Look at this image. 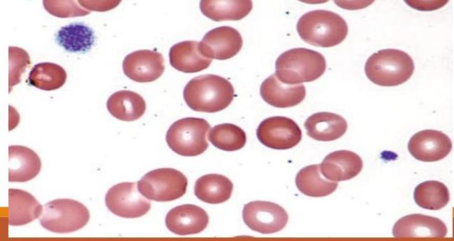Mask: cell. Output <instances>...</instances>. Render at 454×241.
Segmentation results:
<instances>
[{
	"mask_svg": "<svg viewBox=\"0 0 454 241\" xmlns=\"http://www.w3.org/2000/svg\"><path fill=\"white\" fill-rule=\"evenodd\" d=\"M186 104L196 111L215 113L225 109L234 98V88L227 79L204 74L189 81L184 89Z\"/></svg>",
	"mask_w": 454,
	"mask_h": 241,
	"instance_id": "obj_1",
	"label": "cell"
},
{
	"mask_svg": "<svg viewBox=\"0 0 454 241\" xmlns=\"http://www.w3.org/2000/svg\"><path fill=\"white\" fill-rule=\"evenodd\" d=\"M85 8L95 11H106L116 7L121 1H78Z\"/></svg>",
	"mask_w": 454,
	"mask_h": 241,
	"instance_id": "obj_32",
	"label": "cell"
},
{
	"mask_svg": "<svg viewBox=\"0 0 454 241\" xmlns=\"http://www.w3.org/2000/svg\"><path fill=\"white\" fill-rule=\"evenodd\" d=\"M363 167L361 157L348 150L336 151L328 154L319 165L321 173L331 181H346L356 177Z\"/></svg>",
	"mask_w": 454,
	"mask_h": 241,
	"instance_id": "obj_16",
	"label": "cell"
},
{
	"mask_svg": "<svg viewBox=\"0 0 454 241\" xmlns=\"http://www.w3.org/2000/svg\"><path fill=\"white\" fill-rule=\"evenodd\" d=\"M169 59L172 67L184 73L200 71L209 67L212 62V59L200 53L199 42L195 41H181L172 46Z\"/></svg>",
	"mask_w": 454,
	"mask_h": 241,
	"instance_id": "obj_20",
	"label": "cell"
},
{
	"mask_svg": "<svg viewBox=\"0 0 454 241\" xmlns=\"http://www.w3.org/2000/svg\"><path fill=\"white\" fill-rule=\"evenodd\" d=\"M106 108L116 118L124 121H133L141 118L146 111L144 98L130 90H120L113 93L108 99Z\"/></svg>",
	"mask_w": 454,
	"mask_h": 241,
	"instance_id": "obj_22",
	"label": "cell"
},
{
	"mask_svg": "<svg viewBox=\"0 0 454 241\" xmlns=\"http://www.w3.org/2000/svg\"><path fill=\"white\" fill-rule=\"evenodd\" d=\"M414 67L413 60L408 53L388 48L372 54L366 62L364 70L373 83L392 87L407 81L413 74Z\"/></svg>",
	"mask_w": 454,
	"mask_h": 241,
	"instance_id": "obj_4",
	"label": "cell"
},
{
	"mask_svg": "<svg viewBox=\"0 0 454 241\" xmlns=\"http://www.w3.org/2000/svg\"><path fill=\"white\" fill-rule=\"evenodd\" d=\"M260 94L263 99L270 105L287 108L294 106L304 99L305 88L303 84L283 83L273 74L261 83Z\"/></svg>",
	"mask_w": 454,
	"mask_h": 241,
	"instance_id": "obj_17",
	"label": "cell"
},
{
	"mask_svg": "<svg viewBox=\"0 0 454 241\" xmlns=\"http://www.w3.org/2000/svg\"><path fill=\"white\" fill-rule=\"evenodd\" d=\"M67 72L57 64L41 62L30 71L28 81L30 85L43 90H54L61 88L66 81Z\"/></svg>",
	"mask_w": 454,
	"mask_h": 241,
	"instance_id": "obj_27",
	"label": "cell"
},
{
	"mask_svg": "<svg viewBox=\"0 0 454 241\" xmlns=\"http://www.w3.org/2000/svg\"><path fill=\"white\" fill-rule=\"evenodd\" d=\"M295 182L302 193L310 197L326 196L338 187L337 182L329 181L321 176L319 165H310L300 170Z\"/></svg>",
	"mask_w": 454,
	"mask_h": 241,
	"instance_id": "obj_26",
	"label": "cell"
},
{
	"mask_svg": "<svg viewBox=\"0 0 454 241\" xmlns=\"http://www.w3.org/2000/svg\"><path fill=\"white\" fill-rule=\"evenodd\" d=\"M124 74L131 80L147 83L158 79L164 72L161 53L151 50H139L128 55L123 62Z\"/></svg>",
	"mask_w": 454,
	"mask_h": 241,
	"instance_id": "obj_12",
	"label": "cell"
},
{
	"mask_svg": "<svg viewBox=\"0 0 454 241\" xmlns=\"http://www.w3.org/2000/svg\"><path fill=\"white\" fill-rule=\"evenodd\" d=\"M242 38L233 27H216L205 34L199 43L200 53L206 57L227 60L234 57L241 50Z\"/></svg>",
	"mask_w": 454,
	"mask_h": 241,
	"instance_id": "obj_11",
	"label": "cell"
},
{
	"mask_svg": "<svg viewBox=\"0 0 454 241\" xmlns=\"http://www.w3.org/2000/svg\"><path fill=\"white\" fill-rule=\"evenodd\" d=\"M326 67V60L319 52L296 48L284 52L277 57L275 74L283 83L296 85L319 78Z\"/></svg>",
	"mask_w": 454,
	"mask_h": 241,
	"instance_id": "obj_3",
	"label": "cell"
},
{
	"mask_svg": "<svg viewBox=\"0 0 454 241\" xmlns=\"http://www.w3.org/2000/svg\"><path fill=\"white\" fill-rule=\"evenodd\" d=\"M233 185L226 177L208 174L200 177L195 184L194 193L200 200L209 204H219L228 200Z\"/></svg>",
	"mask_w": 454,
	"mask_h": 241,
	"instance_id": "obj_23",
	"label": "cell"
},
{
	"mask_svg": "<svg viewBox=\"0 0 454 241\" xmlns=\"http://www.w3.org/2000/svg\"><path fill=\"white\" fill-rule=\"evenodd\" d=\"M43 207L29 192L8 189V224L22 226L39 218Z\"/></svg>",
	"mask_w": 454,
	"mask_h": 241,
	"instance_id": "obj_21",
	"label": "cell"
},
{
	"mask_svg": "<svg viewBox=\"0 0 454 241\" xmlns=\"http://www.w3.org/2000/svg\"><path fill=\"white\" fill-rule=\"evenodd\" d=\"M200 8L204 15L214 21L240 20L252 11V1L203 0Z\"/></svg>",
	"mask_w": 454,
	"mask_h": 241,
	"instance_id": "obj_25",
	"label": "cell"
},
{
	"mask_svg": "<svg viewBox=\"0 0 454 241\" xmlns=\"http://www.w3.org/2000/svg\"><path fill=\"white\" fill-rule=\"evenodd\" d=\"M242 218L250 229L263 234H269L284 228L289 216L284 209L279 205L257 200L245 205Z\"/></svg>",
	"mask_w": 454,
	"mask_h": 241,
	"instance_id": "obj_10",
	"label": "cell"
},
{
	"mask_svg": "<svg viewBox=\"0 0 454 241\" xmlns=\"http://www.w3.org/2000/svg\"><path fill=\"white\" fill-rule=\"evenodd\" d=\"M188 179L180 171L163 167L144 174L137 182V188L147 199L167 202L182 197L186 191Z\"/></svg>",
	"mask_w": 454,
	"mask_h": 241,
	"instance_id": "obj_7",
	"label": "cell"
},
{
	"mask_svg": "<svg viewBox=\"0 0 454 241\" xmlns=\"http://www.w3.org/2000/svg\"><path fill=\"white\" fill-rule=\"evenodd\" d=\"M296 29L305 42L322 48L340 43L348 33L345 20L338 14L326 10L305 13L299 18Z\"/></svg>",
	"mask_w": 454,
	"mask_h": 241,
	"instance_id": "obj_2",
	"label": "cell"
},
{
	"mask_svg": "<svg viewBox=\"0 0 454 241\" xmlns=\"http://www.w3.org/2000/svg\"><path fill=\"white\" fill-rule=\"evenodd\" d=\"M57 43L69 53L88 52L95 41L94 31L83 23L62 27L55 36Z\"/></svg>",
	"mask_w": 454,
	"mask_h": 241,
	"instance_id": "obj_24",
	"label": "cell"
},
{
	"mask_svg": "<svg viewBox=\"0 0 454 241\" xmlns=\"http://www.w3.org/2000/svg\"><path fill=\"white\" fill-rule=\"evenodd\" d=\"M90 212L81 202L72 199H56L43 206L40 224L53 233H67L81 229L88 222Z\"/></svg>",
	"mask_w": 454,
	"mask_h": 241,
	"instance_id": "obj_5",
	"label": "cell"
},
{
	"mask_svg": "<svg viewBox=\"0 0 454 241\" xmlns=\"http://www.w3.org/2000/svg\"><path fill=\"white\" fill-rule=\"evenodd\" d=\"M450 139L443 132L435 130H424L413 135L408 150L417 160L434 162L444 158L452 149Z\"/></svg>",
	"mask_w": 454,
	"mask_h": 241,
	"instance_id": "obj_13",
	"label": "cell"
},
{
	"mask_svg": "<svg viewBox=\"0 0 454 241\" xmlns=\"http://www.w3.org/2000/svg\"><path fill=\"white\" fill-rule=\"evenodd\" d=\"M45 9L52 15L57 18H74L88 15L90 11L81 6L76 1L44 0Z\"/></svg>",
	"mask_w": 454,
	"mask_h": 241,
	"instance_id": "obj_31",
	"label": "cell"
},
{
	"mask_svg": "<svg viewBox=\"0 0 454 241\" xmlns=\"http://www.w3.org/2000/svg\"><path fill=\"white\" fill-rule=\"evenodd\" d=\"M8 58L11 91L12 86L20 82L22 74L24 73L31 62L28 53L19 47L10 46L8 48Z\"/></svg>",
	"mask_w": 454,
	"mask_h": 241,
	"instance_id": "obj_30",
	"label": "cell"
},
{
	"mask_svg": "<svg viewBox=\"0 0 454 241\" xmlns=\"http://www.w3.org/2000/svg\"><path fill=\"white\" fill-rule=\"evenodd\" d=\"M446 224L439 219L421 214H412L399 219L394 225L395 237H443Z\"/></svg>",
	"mask_w": 454,
	"mask_h": 241,
	"instance_id": "obj_14",
	"label": "cell"
},
{
	"mask_svg": "<svg viewBox=\"0 0 454 241\" xmlns=\"http://www.w3.org/2000/svg\"><path fill=\"white\" fill-rule=\"evenodd\" d=\"M256 136L264 146L284 150L296 146L301 140L302 132L292 119L284 116H272L259 124Z\"/></svg>",
	"mask_w": 454,
	"mask_h": 241,
	"instance_id": "obj_9",
	"label": "cell"
},
{
	"mask_svg": "<svg viewBox=\"0 0 454 241\" xmlns=\"http://www.w3.org/2000/svg\"><path fill=\"white\" fill-rule=\"evenodd\" d=\"M413 198L415 203L422 208L439 210L448 204L450 193L446 186L442 182L426 181L415 187Z\"/></svg>",
	"mask_w": 454,
	"mask_h": 241,
	"instance_id": "obj_28",
	"label": "cell"
},
{
	"mask_svg": "<svg viewBox=\"0 0 454 241\" xmlns=\"http://www.w3.org/2000/svg\"><path fill=\"white\" fill-rule=\"evenodd\" d=\"M105 203L113 214L123 218H137L146 214L151 202L140 193L135 182L113 186L105 196Z\"/></svg>",
	"mask_w": 454,
	"mask_h": 241,
	"instance_id": "obj_8",
	"label": "cell"
},
{
	"mask_svg": "<svg viewBox=\"0 0 454 241\" xmlns=\"http://www.w3.org/2000/svg\"><path fill=\"white\" fill-rule=\"evenodd\" d=\"M307 135L317 141L330 142L341 137L348 123L341 116L327 111L313 113L304 123Z\"/></svg>",
	"mask_w": 454,
	"mask_h": 241,
	"instance_id": "obj_19",
	"label": "cell"
},
{
	"mask_svg": "<svg viewBox=\"0 0 454 241\" xmlns=\"http://www.w3.org/2000/svg\"><path fill=\"white\" fill-rule=\"evenodd\" d=\"M8 181H28L38 175L41 168L39 156L31 149L19 145L8 146Z\"/></svg>",
	"mask_w": 454,
	"mask_h": 241,
	"instance_id": "obj_18",
	"label": "cell"
},
{
	"mask_svg": "<svg viewBox=\"0 0 454 241\" xmlns=\"http://www.w3.org/2000/svg\"><path fill=\"white\" fill-rule=\"evenodd\" d=\"M208 139L215 147L226 151L242 149L247 141L245 131L232 123L214 126L209 132Z\"/></svg>",
	"mask_w": 454,
	"mask_h": 241,
	"instance_id": "obj_29",
	"label": "cell"
},
{
	"mask_svg": "<svg viewBox=\"0 0 454 241\" xmlns=\"http://www.w3.org/2000/svg\"><path fill=\"white\" fill-rule=\"evenodd\" d=\"M210 128L208 122L200 118L187 117L171 125L166 133L168 146L184 156L202 154L208 148L207 134Z\"/></svg>",
	"mask_w": 454,
	"mask_h": 241,
	"instance_id": "obj_6",
	"label": "cell"
},
{
	"mask_svg": "<svg viewBox=\"0 0 454 241\" xmlns=\"http://www.w3.org/2000/svg\"><path fill=\"white\" fill-rule=\"evenodd\" d=\"M208 223L207 212L202 208L191 204L172 208L165 217L167 228L180 235L200 233L205 229Z\"/></svg>",
	"mask_w": 454,
	"mask_h": 241,
	"instance_id": "obj_15",
	"label": "cell"
}]
</instances>
